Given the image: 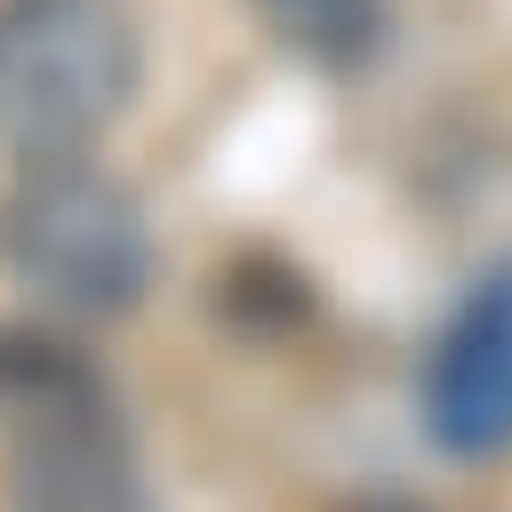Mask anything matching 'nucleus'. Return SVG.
I'll return each instance as SVG.
<instances>
[{"label": "nucleus", "mask_w": 512, "mask_h": 512, "mask_svg": "<svg viewBox=\"0 0 512 512\" xmlns=\"http://www.w3.org/2000/svg\"><path fill=\"white\" fill-rule=\"evenodd\" d=\"M0 448L16 512H160L112 376L64 328H0Z\"/></svg>", "instance_id": "1"}, {"label": "nucleus", "mask_w": 512, "mask_h": 512, "mask_svg": "<svg viewBox=\"0 0 512 512\" xmlns=\"http://www.w3.org/2000/svg\"><path fill=\"white\" fill-rule=\"evenodd\" d=\"M0 264L56 320H120L152 288V232L136 192L88 152L16 160V184L0 200Z\"/></svg>", "instance_id": "2"}, {"label": "nucleus", "mask_w": 512, "mask_h": 512, "mask_svg": "<svg viewBox=\"0 0 512 512\" xmlns=\"http://www.w3.org/2000/svg\"><path fill=\"white\" fill-rule=\"evenodd\" d=\"M136 88V32L120 0H0V152H88Z\"/></svg>", "instance_id": "3"}, {"label": "nucleus", "mask_w": 512, "mask_h": 512, "mask_svg": "<svg viewBox=\"0 0 512 512\" xmlns=\"http://www.w3.org/2000/svg\"><path fill=\"white\" fill-rule=\"evenodd\" d=\"M424 432L448 456L512 448V264H496L424 360Z\"/></svg>", "instance_id": "4"}, {"label": "nucleus", "mask_w": 512, "mask_h": 512, "mask_svg": "<svg viewBox=\"0 0 512 512\" xmlns=\"http://www.w3.org/2000/svg\"><path fill=\"white\" fill-rule=\"evenodd\" d=\"M256 16L312 64H368L384 48V0H256Z\"/></svg>", "instance_id": "5"}]
</instances>
